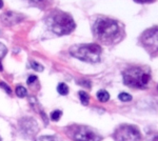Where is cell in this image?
I'll return each instance as SVG.
<instances>
[{
  "label": "cell",
  "instance_id": "obj_1",
  "mask_svg": "<svg viewBox=\"0 0 158 141\" xmlns=\"http://www.w3.org/2000/svg\"><path fill=\"white\" fill-rule=\"evenodd\" d=\"M122 29L117 20L100 16L96 18L93 24V34L96 39L106 44H112L120 40Z\"/></svg>",
  "mask_w": 158,
  "mask_h": 141
},
{
  "label": "cell",
  "instance_id": "obj_2",
  "mask_svg": "<svg viewBox=\"0 0 158 141\" xmlns=\"http://www.w3.org/2000/svg\"><path fill=\"white\" fill-rule=\"evenodd\" d=\"M122 78L123 83L129 88L144 89L151 82V71L144 66H133L123 71Z\"/></svg>",
  "mask_w": 158,
  "mask_h": 141
},
{
  "label": "cell",
  "instance_id": "obj_3",
  "mask_svg": "<svg viewBox=\"0 0 158 141\" xmlns=\"http://www.w3.org/2000/svg\"><path fill=\"white\" fill-rule=\"evenodd\" d=\"M47 24L49 29L56 35H68L76 27L75 21L71 15L62 11H55L48 17Z\"/></svg>",
  "mask_w": 158,
  "mask_h": 141
},
{
  "label": "cell",
  "instance_id": "obj_4",
  "mask_svg": "<svg viewBox=\"0 0 158 141\" xmlns=\"http://www.w3.org/2000/svg\"><path fill=\"white\" fill-rule=\"evenodd\" d=\"M73 57L79 59L81 61L89 63H96L100 61V56L102 53L101 47L96 43L90 44H80L73 47L70 51Z\"/></svg>",
  "mask_w": 158,
  "mask_h": 141
},
{
  "label": "cell",
  "instance_id": "obj_5",
  "mask_svg": "<svg viewBox=\"0 0 158 141\" xmlns=\"http://www.w3.org/2000/svg\"><path fill=\"white\" fill-rule=\"evenodd\" d=\"M139 42L149 54L158 53V27H153L144 31L140 36Z\"/></svg>",
  "mask_w": 158,
  "mask_h": 141
},
{
  "label": "cell",
  "instance_id": "obj_6",
  "mask_svg": "<svg viewBox=\"0 0 158 141\" xmlns=\"http://www.w3.org/2000/svg\"><path fill=\"white\" fill-rule=\"evenodd\" d=\"M115 141H141V134L137 126L122 124L115 130L113 134Z\"/></svg>",
  "mask_w": 158,
  "mask_h": 141
},
{
  "label": "cell",
  "instance_id": "obj_7",
  "mask_svg": "<svg viewBox=\"0 0 158 141\" xmlns=\"http://www.w3.org/2000/svg\"><path fill=\"white\" fill-rule=\"evenodd\" d=\"M72 138L74 141H101V136L89 126H76L72 131Z\"/></svg>",
  "mask_w": 158,
  "mask_h": 141
},
{
  "label": "cell",
  "instance_id": "obj_8",
  "mask_svg": "<svg viewBox=\"0 0 158 141\" xmlns=\"http://www.w3.org/2000/svg\"><path fill=\"white\" fill-rule=\"evenodd\" d=\"M20 130L24 135L33 136L38 132V125L32 118H24L20 121Z\"/></svg>",
  "mask_w": 158,
  "mask_h": 141
},
{
  "label": "cell",
  "instance_id": "obj_9",
  "mask_svg": "<svg viewBox=\"0 0 158 141\" xmlns=\"http://www.w3.org/2000/svg\"><path fill=\"white\" fill-rule=\"evenodd\" d=\"M0 18H1V21L6 25H14L21 21L23 19V16L14 12H7L4 13L2 16H0Z\"/></svg>",
  "mask_w": 158,
  "mask_h": 141
},
{
  "label": "cell",
  "instance_id": "obj_10",
  "mask_svg": "<svg viewBox=\"0 0 158 141\" xmlns=\"http://www.w3.org/2000/svg\"><path fill=\"white\" fill-rule=\"evenodd\" d=\"M96 96H97V99L100 102H106V101H109V99H110V94L106 89H100V91H98Z\"/></svg>",
  "mask_w": 158,
  "mask_h": 141
},
{
  "label": "cell",
  "instance_id": "obj_11",
  "mask_svg": "<svg viewBox=\"0 0 158 141\" xmlns=\"http://www.w3.org/2000/svg\"><path fill=\"white\" fill-rule=\"evenodd\" d=\"M78 95H79V98H80L81 103H82L83 106H88L89 102H90V96L88 95V93H85V92H83V91H80L78 93Z\"/></svg>",
  "mask_w": 158,
  "mask_h": 141
},
{
  "label": "cell",
  "instance_id": "obj_12",
  "mask_svg": "<svg viewBox=\"0 0 158 141\" xmlns=\"http://www.w3.org/2000/svg\"><path fill=\"white\" fill-rule=\"evenodd\" d=\"M57 92L60 95H62V96H65V95H68V93H69L68 85L65 83H59V84H58V86H57Z\"/></svg>",
  "mask_w": 158,
  "mask_h": 141
},
{
  "label": "cell",
  "instance_id": "obj_13",
  "mask_svg": "<svg viewBox=\"0 0 158 141\" xmlns=\"http://www.w3.org/2000/svg\"><path fill=\"white\" fill-rule=\"evenodd\" d=\"M36 141H61L60 138L56 137V136H41V137H38Z\"/></svg>",
  "mask_w": 158,
  "mask_h": 141
},
{
  "label": "cell",
  "instance_id": "obj_14",
  "mask_svg": "<svg viewBox=\"0 0 158 141\" xmlns=\"http://www.w3.org/2000/svg\"><path fill=\"white\" fill-rule=\"evenodd\" d=\"M16 95L18 97H20V98H23V97H25L27 95V89H25L24 86H22V85H18L16 88Z\"/></svg>",
  "mask_w": 158,
  "mask_h": 141
},
{
  "label": "cell",
  "instance_id": "obj_15",
  "mask_svg": "<svg viewBox=\"0 0 158 141\" xmlns=\"http://www.w3.org/2000/svg\"><path fill=\"white\" fill-rule=\"evenodd\" d=\"M118 98L122 102H128V101H131L132 100V96L128 93H121V94H119Z\"/></svg>",
  "mask_w": 158,
  "mask_h": 141
},
{
  "label": "cell",
  "instance_id": "obj_16",
  "mask_svg": "<svg viewBox=\"0 0 158 141\" xmlns=\"http://www.w3.org/2000/svg\"><path fill=\"white\" fill-rule=\"evenodd\" d=\"M61 115H62V112L59 111V110H56V111H54L51 114V119H52L53 121H57V120L60 119Z\"/></svg>",
  "mask_w": 158,
  "mask_h": 141
},
{
  "label": "cell",
  "instance_id": "obj_17",
  "mask_svg": "<svg viewBox=\"0 0 158 141\" xmlns=\"http://www.w3.org/2000/svg\"><path fill=\"white\" fill-rule=\"evenodd\" d=\"M31 66H32V68H34V70L37 72L43 71V66L41 64H39L38 62H36V61H31Z\"/></svg>",
  "mask_w": 158,
  "mask_h": 141
},
{
  "label": "cell",
  "instance_id": "obj_18",
  "mask_svg": "<svg viewBox=\"0 0 158 141\" xmlns=\"http://www.w3.org/2000/svg\"><path fill=\"white\" fill-rule=\"evenodd\" d=\"M7 52V48L6 45L3 44V43H1L0 42V60H1L2 58L6 56V54Z\"/></svg>",
  "mask_w": 158,
  "mask_h": 141
},
{
  "label": "cell",
  "instance_id": "obj_19",
  "mask_svg": "<svg viewBox=\"0 0 158 141\" xmlns=\"http://www.w3.org/2000/svg\"><path fill=\"white\" fill-rule=\"evenodd\" d=\"M133 1L140 4H147V3H154V2H156V0H133Z\"/></svg>",
  "mask_w": 158,
  "mask_h": 141
},
{
  "label": "cell",
  "instance_id": "obj_20",
  "mask_svg": "<svg viewBox=\"0 0 158 141\" xmlns=\"http://www.w3.org/2000/svg\"><path fill=\"white\" fill-rule=\"evenodd\" d=\"M0 88H2L3 89H6V92L7 94H11L12 93V91H11V89H10V86L7 85L6 82H0Z\"/></svg>",
  "mask_w": 158,
  "mask_h": 141
},
{
  "label": "cell",
  "instance_id": "obj_21",
  "mask_svg": "<svg viewBox=\"0 0 158 141\" xmlns=\"http://www.w3.org/2000/svg\"><path fill=\"white\" fill-rule=\"evenodd\" d=\"M36 80H37V77L36 76H30L27 82V84H32L33 82H34V81H36Z\"/></svg>",
  "mask_w": 158,
  "mask_h": 141
},
{
  "label": "cell",
  "instance_id": "obj_22",
  "mask_svg": "<svg viewBox=\"0 0 158 141\" xmlns=\"http://www.w3.org/2000/svg\"><path fill=\"white\" fill-rule=\"evenodd\" d=\"M31 2H36V3H38V2H41L43 1V0H30Z\"/></svg>",
  "mask_w": 158,
  "mask_h": 141
},
{
  "label": "cell",
  "instance_id": "obj_23",
  "mask_svg": "<svg viewBox=\"0 0 158 141\" xmlns=\"http://www.w3.org/2000/svg\"><path fill=\"white\" fill-rule=\"evenodd\" d=\"M152 141H158V135L157 136H154V138H153Z\"/></svg>",
  "mask_w": 158,
  "mask_h": 141
},
{
  "label": "cell",
  "instance_id": "obj_24",
  "mask_svg": "<svg viewBox=\"0 0 158 141\" xmlns=\"http://www.w3.org/2000/svg\"><path fill=\"white\" fill-rule=\"evenodd\" d=\"M2 6H3V1H2V0H0V9H1Z\"/></svg>",
  "mask_w": 158,
  "mask_h": 141
},
{
  "label": "cell",
  "instance_id": "obj_25",
  "mask_svg": "<svg viewBox=\"0 0 158 141\" xmlns=\"http://www.w3.org/2000/svg\"><path fill=\"white\" fill-rule=\"evenodd\" d=\"M157 89H158V85H157Z\"/></svg>",
  "mask_w": 158,
  "mask_h": 141
}]
</instances>
